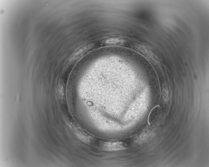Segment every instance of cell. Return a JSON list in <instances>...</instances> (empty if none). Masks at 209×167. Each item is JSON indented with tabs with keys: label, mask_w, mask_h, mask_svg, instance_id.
Instances as JSON below:
<instances>
[{
	"label": "cell",
	"mask_w": 209,
	"mask_h": 167,
	"mask_svg": "<svg viewBox=\"0 0 209 167\" xmlns=\"http://www.w3.org/2000/svg\"><path fill=\"white\" fill-rule=\"evenodd\" d=\"M137 50L149 61L157 63V58L154 54L147 48L141 45L136 46Z\"/></svg>",
	"instance_id": "cell-1"
},
{
	"label": "cell",
	"mask_w": 209,
	"mask_h": 167,
	"mask_svg": "<svg viewBox=\"0 0 209 167\" xmlns=\"http://www.w3.org/2000/svg\"><path fill=\"white\" fill-rule=\"evenodd\" d=\"M104 150L109 151H115L124 149L125 148L122 142H106L103 145Z\"/></svg>",
	"instance_id": "cell-2"
},
{
	"label": "cell",
	"mask_w": 209,
	"mask_h": 167,
	"mask_svg": "<svg viewBox=\"0 0 209 167\" xmlns=\"http://www.w3.org/2000/svg\"><path fill=\"white\" fill-rule=\"evenodd\" d=\"M123 41L118 39H111L107 40L106 43L110 45H117V44H121L123 43Z\"/></svg>",
	"instance_id": "cell-3"
},
{
	"label": "cell",
	"mask_w": 209,
	"mask_h": 167,
	"mask_svg": "<svg viewBox=\"0 0 209 167\" xmlns=\"http://www.w3.org/2000/svg\"><path fill=\"white\" fill-rule=\"evenodd\" d=\"M167 86L166 85H164L162 89V93L163 97L164 100L167 101L168 96V90Z\"/></svg>",
	"instance_id": "cell-4"
}]
</instances>
